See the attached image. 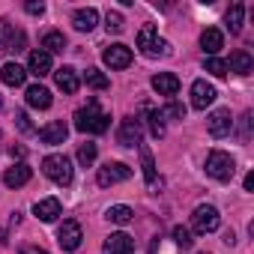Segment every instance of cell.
I'll return each mask as SVG.
<instances>
[{"label": "cell", "mask_w": 254, "mask_h": 254, "mask_svg": "<svg viewBox=\"0 0 254 254\" xmlns=\"http://www.w3.org/2000/svg\"><path fill=\"white\" fill-rule=\"evenodd\" d=\"M75 129L84 135H102L108 132V114L99 108V102H87V108H81L75 114Z\"/></svg>", "instance_id": "1"}, {"label": "cell", "mask_w": 254, "mask_h": 254, "mask_svg": "<svg viewBox=\"0 0 254 254\" xmlns=\"http://www.w3.org/2000/svg\"><path fill=\"white\" fill-rule=\"evenodd\" d=\"M42 174H45L51 183H57V186H72V177H75L72 162H69L66 156H60V153L42 159Z\"/></svg>", "instance_id": "2"}, {"label": "cell", "mask_w": 254, "mask_h": 254, "mask_svg": "<svg viewBox=\"0 0 254 254\" xmlns=\"http://www.w3.org/2000/svg\"><path fill=\"white\" fill-rule=\"evenodd\" d=\"M206 174H209L212 180H218V183L233 180V174H236V162H233V156L224 153V150H212V153L206 156Z\"/></svg>", "instance_id": "3"}, {"label": "cell", "mask_w": 254, "mask_h": 254, "mask_svg": "<svg viewBox=\"0 0 254 254\" xmlns=\"http://www.w3.org/2000/svg\"><path fill=\"white\" fill-rule=\"evenodd\" d=\"M138 48H141L144 57H165V54H171V45H168L165 39H159V30H156L153 24H144V27H141V33H138Z\"/></svg>", "instance_id": "4"}, {"label": "cell", "mask_w": 254, "mask_h": 254, "mask_svg": "<svg viewBox=\"0 0 254 254\" xmlns=\"http://www.w3.org/2000/svg\"><path fill=\"white\" fill-rule=\"evenodd\" d=\"M218 224H221V215L215 206H209V203L194 206V212H191V230L194 233H212V230H218Z\"/></svg>", "instance_id": "5"}, {"label": "cell", "mask_w": 254, "mask_h": 254, "mask_svg": "<svg viewBox=\"0 0 254 254\" xmlns=\"http://www.w3.org/2000/svg\"><path fill=\"white\" fill-rule=\"evenodd\" d=\"M129 177H132V168H129V165H123V162H108V165H102V168H99L96 183H99L102 189H108V186L126 183Z\"/></svg>", "instance_id": "6"}, {"label": "cell", "mask_w": 254, "mask_h": 254, "mask_svg": "<svg viewBox=\"0 0 254 254\" xmlns=\"http://www.w3.org/2000/svg\"><path fill=\"white\" fill-rule=\"evenodd\" d=\"M81 239H84L81 224H78L75 218H66V221L60 224V230H57V242H60V248H63V251H75V248L81 245Z\"/></svg>", "instance_id": "7"}, {"label": "cell", "mask_w": 254, "mask_h": 254, "mask_svg": "<svg viewBox=\"0 0 254 254\" xmlns=\"http://www.w3.org/2000/svg\"><path fill=\"white\" fill-rule=\"evenodd\" d=\"M141 120H135V117H126L123 123H120V132H117V144L120 147H138L141 144Z\"/></svg>", "instance_id": "8"}, {"label": "cell", "mask_w": 254, "mask_h": 254, "mask_svg": "<svg viewBox=\"0 0 254 254\" xmlns=\"http://www.w3.org/2000/svg\"><path fill=\"white\" fill-rule=\"evenodd\" d=\"M206 129H209L212 138H224V135H230V129H233V117H230V111H227V108L212 111L209 120H206Z\"/></svg>", "instance_id": "9"}, {"label": "cell", "mask_w": 254, "mask_h": 254, "mask_svg": "<svg viewBox=\"0 0 254 254\" xmlns=\"http://www.w3.org/2000/svg\"><path fill=\"white\" fill-rule=\"evenodd\" d=\"M215 96H218V93H215V87H212L209 81H203V78H200V81H194V84H191V108L206 111V108L215 102Z\"/></svg>", "instance_id": "10"}, {"label": "cell", "mask_w": 254, "mask_h": 254, "mask_svg": "<svg viewBox=\"0 0 254 254\" xmlns=\"http://www.w3.org/2000/svg\"><path fill=\"white\" fill-rule=\"evenodd\" d=\"M102 60H105V66H111V69H126L132 63V48H126V45H108L105 51H102Z\"/></svg>", "instance_id": "11"}, {"label": "cell", "mask_w": 254, "mask_h": 254, "mask_svg": "<svg viewBox=\"0 0 254 254\" xmlns=\"http://www.w3.org/2000/svg\"><path fill=\"white\" fill-rule=\"evenodd\" d=\"M102 254H135V239L129 233H111L102 245Z\"/></svg>", "instance_id": "12"}, {"label": "cell", "mask_w": 254, "mask_h": 254, "mask_svg": "<svg viewBox=\"0 0 254 254\" xmlns=\"http://www.w3.org/2000/svg\"><path fill=\"white\" fill-rule=\"evenodd\" d=\"M27 72H30V75H36V78L51 75V54H48V51H42V48L30 51V57H27Z\"/></svg>", "instance_id": "13"}, {"label": "cell", "mask_w": 254, "mask_h": 254, "mask_svg": "<svg viewBox=\"0 0 254 254\" xmlns=\"http://www.w3.org/2000/svg\"><path fill=\"white\" fill-rule=\"evenodd\" d=\"M30 177H33V171H30L24 162H18V165L6 168V174H3V186H9V189H21V186L30 183Z\"/></svg>", "instance_id": "14"}, {"label": "cell", "mask_w": 254, "mask_h": 254, "mask_svg": "<svg viewBox=\"0 0 254 254\" xmlns=\"http://www.w3.org/2000/svg\"><path fill=\"white\" fill-rule=\"evenodd\" d=\"M66 135H69V126L63 123V120H54V123H48V126H42L39 129V138L45 141V144H63L66 141Z\"/></svg>", "instance_id": "15"}, {"label": "cell", "mask_w": 254, "mask_h": 254, "mask_svg": "<svg viewBox=\"0 0 254 254\" xmlns=\"http://www.w3.org/2000/svg\"><path fill=\"white\" fill-rule=\"evenodd\" d=\"M54 81H57V87L63 90V93H78V87H81V78H78V72L72 69V66H60L57 72H54Z\"/></svg>", "instance_id": "16"}, {"label": "cell", "mask_w": 254, "mask_h": 254, "mask_svg": "<svg viewBox=\"0 0 254 254\" xmlns=\"http://www.w3.org/2000/svg\"><path fill=\"white\" fill-rule=\"evenodd\" d=\"M153 90H156L159 96H177L180 78H177L174 72H159V75H153Z\"/></svg>", "instance_id": "17"}, {"label": "cell", "mask_w": 254, "mask_h": 254, "mask_svg": "<svg viewBox=\"0 0 254 254\" xmlns=\"http://www.w3.org/2000/svg\"><path fill=\"white\" fill-rule=\"evenodd\" d=\"M72 24H75V30H81V33H90V30L99 24V12H96L93 6L75 9V15H72Z\"/></svg>", "instance_id": "18"}, {"label": "cell", "mask_w": 254, "mask_h": 254, "mask_svg": "<svg viewBox=\"0 0 254 254\" xmlns=\"http://www.w3.org/2000/svg\"><path fill=\"white\" fill-rule=\"evenodd\" d=\"M51 90L48 87H42V84H33V87H27V105L30 108H36V111H45V108H51Z\"/></svg>", "instance_id": "19"}, {"label": "cell", "mask_w": 254, "mask_h": 254, "mask_svg": "<svg viewBox=\"0 0 254 254\" xmlns=\"http://www.w3.org/2000/svg\"><path fill=\"white\" fill-rule=\"evenodd\" d=\"M27 78V69L18 66V63H3L0 66V81H3L6 87H21Z\"/></svg>", "instance_id": "20"}, {"label": "cell", "mask_w": 254, "mask_h": 254, "mask_svg": "<svg viewBox=\"0 0 254 254\" xmlns=\"http://www.w3.org/2000/svg\"><path fill=\"white\" fill-rule=\"evenodd\" d=\"M200 48H203L209 57H215V54L224 48V36H221V30H215V27H206V30L200 33Z\"/></svg>", "instance_id": "21"}, {"label": "cell", "mask_w": 254, "mask_h": 254, "mask_svg": "<svg viewBox=\"0 0 254 254\" xmlns=\"http://www.w3.org/2000/svg\"><path fill=\"white\" fill-rule=\"evenodd\" d=\"M227 69L230 72H236V75H251V69H254V60H251V54L248 51H233L230 54V63H227Z\"/></svg>", "instance_id": "22"}, {"label": "cell", "mask_w": 254, "mask_h": 254, "mask_svg": "<svg viewBox=\"0 0 254 254\" xmlns=\"http://www.w3.org/2000/svg\"><path fill=\"white\" fill-rule=\"evenodd\" d=\"M33 212H36V218H39V221H54V218L60 215V200H57V197H45V200H36Z\"/></svg>", "instance_id": "23"}, {"label": "cell", "mask_w": 254, "mask_h": 254, "mask_svg": "<svg viewBox=\"0 0 254 254\" xmlns=\"http://www.w3.org/2000/svg\"><path fill=\"white\" fill-rule=\"evenodd\" d=\"M42 51H48V54H63V51H66V36L57 33V30H48V33L42 36Z\"/></svg>", "instance_id": "24"}, {"label": "cell", "mask_w": 254, "mask_h": 254, "mask_svg": "<svg viewBox=\"0 0 254 254\" xmlns=\"http://www.w3.org/2000/svg\"><path fill=\"white\" fill-rule=\"evenodd\" d=\"M105 218H108V221H114V224H129V221L135 218V212H132V206H123V203H117V206H108Z\"/></svg>", "instance_id": "25"}, {"label": "cell", "mask_w": 254, "mask_h": 254, "mask_svg": "<svg viewBox=\"0 0 254 254\" xmlns=\"http://www.w3.org/2000/svg\"><path fill=\"white\" fill-rule=\"evenodd\" d=\"M147 111V123H150V135L153 138H165V117L162 111H153V108H144Z\"/></svg>", "instance_id": "26"}, {"label": "cell", "mask_w": 254, "mask_h": 254, "mask_svg": "<svg viewBox=\"0 0 254 254\" xmlns=\"http://www.w3.org/2000/svg\"><path fill=\"white\" fill-rule=\"evenodd\" d=\"M24 45H27L24 30H12V27H9V33H6V51H9V54H21Z\"/></svg>", "instance_id": "27"}, {"label": "cell", "mask_w": 254, "mask_h": 254, "mask_svg": "<svg viewBox=\"0 0 254 254\" xmlns=\"http://www.w3.org/2000/svg\"><path fill=\"white\" fill-rule=\"evenodd\" d=\"M141 171H144L147 186H153L156 183V162H153V153L147 147H141Z\"/></svg>", "instance_id": "28"}, {"label": "cell", "mask_w": 254, "mask_h": 254, "mask_svg": "<svg viewBox=\"0 0 254 254\" xmlns=\"http://www.w3.org/2000/svg\"><path fill=\"white\" fill-rule=\"evenodd\" d=\"M242 15H245V6L242 3H233L227 9V27H230V33H239L242 30Z\"/></svg>", "instance_id": "29"}, {"label": "cell", "mask_w": 254, "mask_h": 254, "mask_svg": "<svg viewBox=\"0 0 254 254\" xmlns=\"http://www.w3.org/2000/svg\"><path fill=\"white\" fill-rule=\"evenodd\" d=\"M203 66H206V72H209V75H215V78H224V75H227V63H224L221 57H206V63H203Z\"/></svg>", "instance_id": "30"}, {"label": "cell", "mask_w": 254, "mask_h": 254, "mask_svg": "<svg viewBox=\"0 0 254 254\" xmlns=\"http://www.w3.org/2000/svg\"><path fill=\"white\" fill-rule=\"evenodd\" d=\"M96 153H99L96 144H81V147H78V162H81L84 168H90V165L96 162Z\"/></svg>", "instance_id": "31"}, {"label": "cell", "mask_w": 254, "mask_h": 254, "mask_svg": "<svg viewBox=\"0 0 254 254\" xmlns=\"http://www.w3.org/2000/svg\"><path fill=\"white\" fill-rule=\"evenodd\" d=\"M84 81L93 87V90H105L108 87V78L99 72V69H87V75H84Z\"/></svg>", "instance_id": "32"}, {"label": "cell", "mask_w": 254, "mask_h": 254, "mask_svg": "<svg viewBox=\"0 0 254 254\" xmlns=\"http://www.w3.org/2000/svg\"><path fill=\"white\" fill-rule=\"evenodd\" d=\"M105 27H108V33H123L126 21H123L120 12H108V15H105Z\"/></svg>", "instance_id": "33"}, {"label": "cell", "mask_w": 254, "mask_h": 254, "mask_svg": "<svg viewBox=\"0 0 254 254\" xmlns=\"http://www.w3.org/2000/svg\"><path fill=\"white\" fill-rule=\"evenodd\" d=\"M174 242H177L180 248H191V242H194V239H191V230H189V227H183V224H180V227H174Z\"/></svg>", "instance_id": "34"}, {"label": "cell", "mask_w": 254, "mask_h": 254, "mask_svg": "<svg viewBox=\"0 0 254 254\" xmlns=\"http://www.w3.org/2000/svg\"><path fill=\"white\" fill-rule=\"evenodd\" d=\"M162 117H174V120H183V117H186V105H180V102H168V105L162 108Z\"/></svg>", "instance_id": "35"}, {"label": "cell", "mask_w": 254, "mask_h": 254, "mask_svg": "<svg viewBox=\"0 0 254 254\" xmlns=\"http://www.w3.org/2000/svg\"><path fill=\"white\" fill-rule=\"evenodd\" d=\"M251 120H254L251 111H245L242 120H239V138H242V141H251Z\"/></svg>", "instance_id": "36"}, {"label": "cell", "mask_w": 254, "mask_h": 254, "mask_svg": "<svg viewBox=\"0 0 254 254\" xmlns=\"http://www.w3.org/2000/svg\"><path fill=\"white\" fill-rule=\"evenodd\" d=\"M15 120H18V129H21V132H33V126H30V120H27V114H24V111H18V114H15Z\"/></svg>", "instance_id": "37"}, {"label": "cell", "mask_w": 254, "mask_h": 254, "mask_svg": "<svg viewBox=\"0 0 254 254\" xmlns=\"http://www.w3.org/2000/svg\"><path fill=\"white\" fill-rule=\"evenodd\" d=\"M6 33H9V24H6L3 18H0V54L6 51Z\"/></svg>", "instance_id": "38"}, {"label": "cell", "mask_w": 254, "mask_h": 254, "mask_svg": "<svg viewBox=\"0 0 254 254\" xmlns=\"http://www.w3.org/2000/svg\"><path fill=\"white\" fill-rule=\"evenodd\" d=\"M24 9H27L30 15H42V12H45V6H42V3H24Z\"/></svg>", "instance_id": "39"}, {"label": "cell", "mask_w": 254, "mask_h": 254, "mask_svg": "<svg viewBox=\"0 0 254 254\" xmlns=\"http://www.w3.org/2000/svg\"><path fill=\"white\" fill-rule=\"evenodd\" d=\"M21 254H48V251H45V248H36V245H24Z\"/></svg>", "instance_id": "40"}, {"label": "cell", "mask_w": 254, "mask_h": 254, "mask_svg": "<svg viewBox=\"0 0 254 254\" xmlns=\"http://www.w3.org/2000/svg\"><path fill=\"white\" fill-rule=\"evenodd\" d=\"M242 186H245V191H254V174H245V183Z\"/></svg>", "instance_id": "41"}, {"label": "cell", "mask_w": 254, "mask_h": 254, "mask_svg": "<svg viewBox=\"0 0 254 254\" xmlns=\"http://www.w3.org/2000/svg\"><path fill=\"white\" fill-rule=\"evenodd\" d=\"M9 153H12V159H15V156H18V159H21V156H24V147H12V150H9Z\"/></svg>", "instance_id": "42"}, {"label": "cell", "mask_w": 254, "mask_h": 254, "mask_svg": "<svg viewBox=\"0 0 254 254\" xmlns=\"http://www.w3.org/2000/svg\"><path fill=\"white\" fill-rule=\"evenodd\" d=\"M224 242H227V245H233V242H236V236H233V230H227V233H224Z\"/></svg>", "instance_id": "43"}, {"label": "cell", "mask_w": 254, "mask_h": 254, "mask_svg": "<svg viewBox=\"0 0 254 254\" xmlns=\"http://www.w3.org/2000/svg\"><path fill=\"white\" fill-rule=\"evenodd\" d=\"M0 105H3V102H0Z\"/></svg>", "instance_id": "44"}, {"label": "cell", "mask_w": 254, "mask_h": 254, "mask_svg": "<svg viewBox=\"0 0 254 254\" xmlns=\"http://www.w3.org/2000/svg\"><path fill=\"white\" fill-rule=\"evenodd\" d=\"M203 254H206V251H203Z\"/></svg>", "instance_id": "45"}]
</instances>
